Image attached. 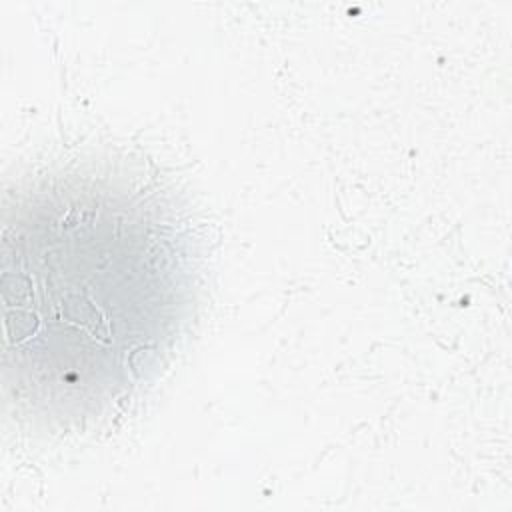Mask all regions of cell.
Segmentation results:
<instances>
[{"label": "cell", "mask_w": 512, "mask_h": 512, "mask_svg": "<svg viewBox=\"0 0 512 512\" xmlns=\"http://www.w3.org/2000/svg\"><path fill=\"white\" fill-rule=\"evenodd\" d=\"M172 226L124 192L36 194L4 230L6 368L52 416L120 398L176 330L182 270Z\"/></svg>", "instance_id": "obj_1"}]
</instances>
